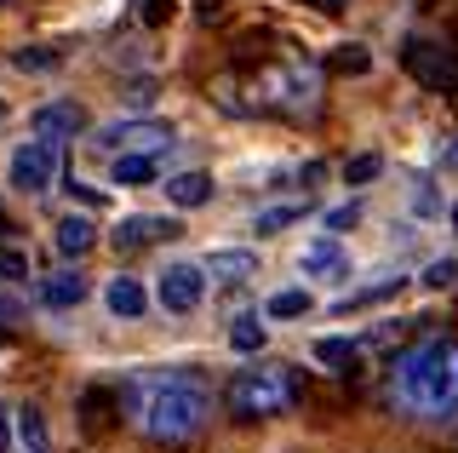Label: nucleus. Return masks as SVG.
<instances>
[{
    "instance_id": "obj_1",
    "label": "nucleus",
    "mask_w": 458,
    "mask_h": 453,
    "mask_svg": "<svg viewBox=\"0 0 458 453\" xmlns=\"http://www.w3.org/2000/svg\"><path fill=\"white\" fill-rule=\"evenodd\" d=\"M121 407L149 442H195L212 424V385L195 367H143L121 385Z\"/></svg>"
},
{
    "instance_id": "obj_2",
    "label": "nucleus",
    "mask_w": 458,
    "mask_h": 453,
    "mask_svg": "<svg viewBox=\"0 0 458 453\" xmlns=\"http://www.w3.org/2000/svg\"><path fill=\"white\" fill-rule=\"evenodd\" d=\"M390 402L419 424H447L458 414V338L429 333L390 367Z\"/></svg>"
},
{
    "instance_id": "obj_3",
    "label": "nucleus",
    "mask_w": 458,
    "mask_h": 453,
    "mask_svg": "<svg viewBox=\"0 0 458 453\" xmlns=\"http://www.w3.org/2000/svg\"><path fill=\"white\" fill-rule=\"evenodd\" d=\"M293 402H298V379H293V367H281V362L247 367V373H235L229 390H224V407L235 419H276Z\"/></svg>"
},
{
    "instance_id": "obj_4",
    "label": "nucleus",
    "mask_w": 458,
    "mask_h": 453,
    "mask_svg": "<svg viewBox=\"0 0 458 453\" xmlns=\"http://www.w3.org/2000/svg\"><path fill=\"white\" fill-rule=\"evenodd\" d=\"M57 173H64V144H57V138H40V132H29L23 144L12 150V161H6V184L18 195H29V201L52 195Z\"/></svg>"
},
{
    "instance_id": "obj_5",
    "label": "nucleus",
    "mask_w": 458,
    "mask_h": 453,
    "mask_svg": "<svg viewBox=\"0 0 458 453\" xmlns=\"http://www.w3.org/2000/svg\"><path fill=\"white\" fill-rule=\"evenodd\" d=\"M258 92H264V104L281 109V115H315V104H321V64L286 58L258 81Z\"/></svg>"
},
{
    "instance_id": "obj_6",
    "label": "nucleus",
    "mask_w": 458,
    "mask_h": 453,
    "mask_svg": "<svg viewBox=\"0 0 458 453\" xmlns=\"http://www.w3.org/2000/svg\"><path fill=\"white\" fill-rule=\"evenodd\" d=\"M178 144L172 121H155V115H138V121H109L92 132V150L98 155H166Z\"/></svg>"
},
{
    "instance_id": "obj_7",
    "label": "nucleus",
    "mask_w": 458,
    "mask_h": 453,
    "mask_svg": "<svg viewBox=\"0 0 458 453\" xmlns=\"http://www.w3.org/2000/svg\"><path fill=\"white\" fill-rule=\"evenodd\" d=\"M200 299H207V270H200V259L161 264V276H155V304H161L166 316H195Z\"/></svg>"
},
{
    "instance_id": "obj_8",
    "label": "nucleus",
    "mask_w": 458,
    "mask_h": 453,
    "mask_svg": "<svg viewBox=\"0 0 458 453\" xmlns=\"http://www.w3.org/2000/svg\"><path fill=\"white\" fill-rule=\"evenodd\" d=\"M178 230V218H161V212H126V218H114L109 230V247L114 252H138V247H155V242H172Z\"/></svg>"
},
{
    "instance_id": "obj_9",
    "label": "nucleus",
    "mask_w": 458,
    "mask_h": 453,
    "mask_svg": "<svg viewBox=\"0 0 458 453\" xmlns=\"http://www.w3.org/2000/svg\"><path fill=\"white\" fill-rule=\"evenodd\" d=\"M350 270V247L338 242V235H310L304 247H298V276L304 281H333Z\"/></svg>"
},
{
    "instance_id": "obj_10",
    "label": "nucleus",
    "mask_w": 458,
    "mask_h": 453,
    "mask_svg": "<svg viewBox=\"0 0 458 453\" xmlns=\"http://www.w3.org/2000/svg\"><path fill=\"white\" fill-rule=\"evenodd\" d=\"M29 132L57 138V144H75V138L86 132V109L75 104V98H52V104H40L35 115H29Z\"/></svg>"
},
{
    "instance_id": "obj_11",
    "label": "nucleus",
    "mask_w": 458,
    "mask_h": 453,
    "mask_svg": "<svg viewBox=\"0 0 458 453\" xmlns=\"http://www.w3.org/2000/svg\"><path fill=\"white\" fill-rule=\"evenodd\" d=\"M200 270H207V287H247V281H258V252L218 247L212 259H200Z\"/></svg>"
},
{
    "instance_id": "obj_12",
    "label": "nucleus",
    "mask_w": 458,
    "mask_h": 453,
    "mask_svg": "<svg viewBox=\"0 0 458 453\" xmlns=\"http://www.w3.org/2000/svg\"><path fill=\"white\" fill-rule=\"evenodd\" d=\"M40 304L47 310H81L86 304V293H92V281H86L81 264H64V270H52V276H40Z\"/></svg>"
},
{
    "instance_id": "obj_13",
    "label": "nucleus",
    "mask_w": 458,
    "mask_h": 453,
    "mask_svg": "<svg viewBox=\"0 0 458 453\" xmlns=\"http://www.w3.org/2000/svg\"><path fill=\"white\" fill-rule=\"evenodd\" d=\"M104 310L114 321H138V316H149V287H143L138 276H126V270H114L104 281Z\"/></svg>"
},
{
    "instance_id": "obj_14",
    "label": "nucleus",
    "mask_w": 458,
    "mask_h": 453,
    "mask_svg": "<svg viewBox=\"0 0 458 453\" xmlns=\"http://www.w3.org/2000/svg\"><path fill=\"white\" fill-rule=\"evenodd\" d=\"M161 195H166V207L195 212V207H207L212 195H218V184H212V173H166L161 178Z\"/></svg>"
},
{
    "instance_id": "obj_15",
    "label": "nucleus",
    "mask_w": 458,
    "mask_h": 453,
    "mask_svg": "<svg viewBox=\"0 0 458 453\" xmlns=\"http://www.w3.org/2000/svg\"><path fill=\"white\" fill-rule=\"evenodd\" d=\"M52 247L64 252L69 264H81L86 252L98 247V224L86 218V212H69V218H57V230H52Z\"/></svg>"
},
{
    "instance_id": "obj_16",
    "label": "nucleus",
    "mask_w": 458,
    "mask_h": 453,
    "mask_svg": "<svg viewBox=\"0 0 458 453\" xmlns=\"http://www.w3.org/2000/svg\"><path fill=\"white\" fill-rule=\"evenodd\" d=\"M109 184H114V190L161 184V155H109Z\"/></svg>"
},
{
    "instance_id": "obj_17",
    "label": "nucleus",
    "mask_w": 458,
    "mask_h": 453,
    "mask_svg": "<svg viewBox=\"0 0 458 453\" xmlns=\"http://www.w3.org/2000/svg\"><path fill=\"white\" fill-rule=\"evenodd\" d=\"M264 345H269L264 310H235V316H229V350H235V356H258Z\"/></svg>"
},
{
    "instance_id": "obj_18",
    "label": "nucleus",
    "mask_w": 458,
    "mask_h": 453,
    "mask_svg": "<svg viewBox=\"0 0 458 453\" xmlns=\"http://www.w3.org/2000/svg\"><path fill=\"white\" fill-rule=\"evenodd\" d=\"M407 69L424 81V87H453V81H458L453 58H441V64L429 58V40H412V47H407Z\"/></svg>"
},
{
    "instance_id": "obj_19",
    "label": "nucleus",
    "mask_w": 458,
    "mask_h": 453,
    "mask_svg": "<svg viewBox=\"0 0 458 453\" xmlns=\"http://www.w3.org/2000/svg\"><path fill=\"white\" fill-rule=\"evenodd\" d=\"M12 431H18V442H23V453H47L52 448V436H47V414H40V407H12Z\"/></svg>"
},
{
    "instance_id": "obj_20",
    "label": "nucleus",
    "mask_w": 458,
    "mask_h": 453,
    "mask_svg": "<svg viewBox=\"0 0 458 453\" xmlns=\"http://www.w3.org/2000/svg\"><path fill=\"white\" fill-rule=\"evenodd\" d=\"M304 218H310V201L264 207V212H252V235H281V230H293V224H304Z\"/></svg>"
},
{
    "instance_id": "obj_21",
    "label": "nucleus",
    "mask_w": 458,
    "mask_h": 453,
    "mask_svg": "<svg viewBox=\"0 0 458 453\" xmlns=\"http://www.w3.org/2000/svg\"><path fill=\"white\" fill-rule=\"evenodd\" d=\"M310 310H315V293L310 287H281V293H269L264 321H298V316H310Z\"/></svg>"
},
{
    "instance_id": "obj_22",
    "label": "nucleus",
    "mask_w": 458,
    "mask_h": 453,
    "mask_svg": "<svg viewBox=\"0 0 458 453\" xmlns=\"http://www.w3.org/2000/svg\"><path fill=\"white\" fill-rule=\"evenodd\" d=\"M407 287V276H378V281H367L361 293H350V299H338L333 310L338 316H350V310H361V304H378V299H395V293Z\"/></svg>"
},
{
    "instance_id": "obj_23",
    "label": "nucleus",
    "mask_w": 458,
    "mask_h": 453,
    "mask_svg": "<svg viewBox=\"0 0 458 453\" xmlns=\"http://www.w3.org/2000/svg\"><path fill=\"white\" fill-rule=\"evenodd\" d=\"M419 287H429V293L458 287V259H429L424 270H419Z\"/></svg>"
},
{
    "instance_id": "obj_24",
    "label": "nucleus",
    "mask_w": 458,
    "mask_h": 453,
    "mask_svg": "<svg viewBox=\"0 0 458 453\" xmlns=\"http://www.w3.org/2000/svg\"><path fill=\"white\" fill-rule=\"evenodd\" d=\"M315 362L321 367H350L355 362V338H315Z\"/></svg>"
},
{
    "instance_id": "obj_25",
    "label": "nucleus",
    "mask_w": 458,
    "mask_h": 453,
    "mask_svg": "<svg viewBox=\"0 0 458 453\" xmlns=\"http://www.w3.org/2000/svg\"><path fill=\"white\" fill-rule=\"evenodd\" d=\"M378 173H384V161H378V155H355V161H344V184H350V190L372 184Z\"/></svg>"
},
{
    "instance_id": "obj_26",
    "label": "nucleus",
    "mask_w": 458,
    "mask_h": 453,
    "mask_svg": "<svg viewBox=\"0 0 458 453\" xmlns=\"http://www.w3.org/2000/svg\"><path fill=\"white\" fill-rule=\"evenodd\" d=\"M412 212H419V218H441V212H447V201L436 195V184H429V178L412 184Z\"/></svg>"
},
{
    "instance_id": "obj_27",
    "label": "nucleus",
    "mask_w": 458,
    "mask_h": 453,
    "mask_svg": "<svg viewBox=\"0 0 458 453\" xmlns=\"http://www.w3.org/2000/svg\"><path fill=\"white\" fill-rule=\"evenodd\" d=\"M355 224H361V201H344V207H333V212H321V230H327V235L355 230Z\"/></svg>"
},
{
    "instance_id": "obj_28",
    "label": "nucleus",
    "mask_w": 458,
    "mask_h": 453,
    "mask_svg": "<svg viewBox=\"0 0 458 453\" xmlns=\"http://www.w3.org/2000/svg\"><path fill=\"white\" fill-rule=\"evenodd\" d=\"M12 64H18L23 75H52V69H57V58H52L47 47H23V52H18V58H12Z\"/></svg>"
},
{
    "instance_id": "obj_29",
    "label": "nucleus",
    "mask_w": 458,
    "mask_h": 453,
    "mask_svg": "<svg viewBox=\"0 0 458 453\" xmlns=\"http://www.w3.org/2000/svg\"><path fill=\"white\" fill-rule=\"evenodd\" d=\"M338 69H344V75H367V69H372V52L361 47V40H355V47H338Z\"/></svg>"
},
{
    "instance_id": "obj_30",
    "label": "nucleus",
    "mask_w": 458,
    "mask_h": 453,
    "mask_svg": "<svg viewBox=\"0 0 458 453\" xmlns=\"http://www.w3.org/2000/svg\"><path fill=\"white\" fill-rule=\"evenodd\" d=\"M0 276H6V281H29V259H23V252H0Z\"/></svg>"
},
{
    "instance_id": "obj_31",
    "label": "nucleus",
    "mask_w": 458,
    "mask_h": 453,
    "mask_svg": "<svg viewBox=\"0 0 458 453\" xmlns=\"http://www.w3.org/2000/svg\"><path fill=\"white\" fill-rule=\"evenodd\" d=\"M69 195H75V201H86V207H98V201H104V190H98V184H86V178L69 184Z\"/></svg>"
},
{
    "instance_id": "obj_32",
    "label": "nucleus",
    "mask_w": 458,
    "mask_h": 453,
    "mask_svg": "<svg viewBox=\"0 0 458 453\" xmlns=\"http://www.w3.org/2000/svg\"><path fill=\"white\" fill-rule=\"evenodd\" d=\"M12 321H18V304H12L6 293H0V328H12Z\"/></svg>"
},
{
    "instance_id": "obj_33",
    "label": "nucleus",
    "mask_w": 458,
    "mask_h": 453,
    "mask_svg": "<svg viewBox=\"0 0 458 453\" xmlns=\"http://www.w3.org/2000/svg\"><path fill=\"white\" fill-rule=\"evenodd\" d=\"M12 448V424H6V414H0V453Z\"/></svg>"
},
{
    "instance_id": "obj_34",
    "label": "nucleus",
    "mask_w": 458,
    "mask_h": 453,
    "mask_svg": "<svg viewBox=\"0 0 458 453\" xmlns=\"http://www.w3.org/2000/svg\"><path fill=\"white\" fill-rule=\"evenodd\" d=\"M447 224H453V235H458V201H453V207H447Z\"/></svg>"
},
{
    "instance_id": "obj_35",
    "label": "nucleus",
    "mask_w": 458,
    "mask_h": 453,
    "mask_svg": "<svg viewBox=\"0 0 458 453\" xmlns=\"http://www.w3.org/2000/svg\"><path fill=\"white\" fill-rule=\"evenodd\" d=\"M6 109H12V104H6V98H0V121H6Z\"/></svg>"
},
{
    "instance_id": "obj_36",
    "label": "nucleus",
    "mask_w": 458,
    "mask_h": 453,
    "mask_svg": "<svg viewBox=\"0 0 458 453\" xmlns=\"http://www.w3.org/2000/svg\"><path fill=\"white\" fill-rule=\"evenodd\" d=\"M315 6H338V0H315Z\"/></svg>"
},
{
    "instance_id": "obj_37",
    "label": "nucleus",
    "mask_w": 458,
    "mask_h": 453,
    "mask_svg": "<svg viewBox=\"0 0 458 453\" xmlns=\"http://www.w3.org/2000/svg\"><path fill=\"white\" fill-rule=\"evenodd\" d=\"M453 161H458V150H453Z\"/></svg>"
},
{
    "instance_id": "obj_38",
    "label": "nucleus",
    "mask_w": 458,
    "mask_h": 453,
    "mask_svg": "<svg viewBox=\"0 0 458 453\" xmlns=\"http://www.w3.org/2000/svg\"><path fill=\"white\" fill-rule=\"evenodd\" d=\"M0 6H6V0H0Z\"/></svg>"
}]
</instances>
